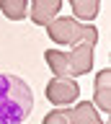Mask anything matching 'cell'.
<instances>
[{
    "label": "cell",
    "mask_w": 111,
    "mask_h": 124,
    "mask_svg": "<svg viewBox=\"0 0 111 124\" xmlns=\"http://www.w3.org/2000/svg\"><path fill=\"white\" fill-rule=\"evenodd\" d=\"M34 108V93L23 78L0 72V124H23Z\"/></svg>",
    "instance_id": "6da1fadb"
},
{
    "label": "cell",
    "mask_w": 111,
    "mask_h": 124,
    "mask_svg": "<svg viewBox=\"0 0 111 124\" xmlns=\"http://www.w3.org/2000/svg\"><path fill=\"white\" fill-rule=\"evenodd\" d=\"M96 41H98V36L83 39L80 44H75V49H72L70 54L57 52V49H47V52H44V60H47V65L52 67V72H54L57 78L85 75V72H90V67H93Z\"/></svg>",
    "instance_id": "7a4b0ae2"
},
{
    "label": "cell",
    "mask_w": 111,
    "mask_h": 124,
    "mask_svg": "<svg viewBox=\"0 0 111 124\" xmlns=\"http://www.w3.org/2000/svg\"><path fill=\"white\" fill-rule=\"evenodd\" d=\"M47 34L57 44H72L75 46L88 36H98V29L93 23H78L70 16H59V18H52L47 23Z\"/></svg>",
    "instance_id": "3957f363"
},
{
    "label": "cell",
    "mask_w": 111,
    "mask_h": 124,
    "mask_svg": "<svg viewBox=\"0 0 111 124\" xmlns=\"http://www.w3.org/2000/svg\"><path fill=\"white\" fill-rule=\"evenodd\" d=\"M80 93V85L72 78H52L47 83V98L49 103H75Z\"/></svg>",
    "instance_id": "277c9868"
},
{
    "label": "cell",
    "mask_w": 111,
    "mask_h": 124,
    "mask_svg": "<svg viewBox=\"0 0 111 124\" xmlns=\"http://www.w3.org/2000/svg\"><path fill=\"white\" fill-rule=\"evenodd\" d=\"M93 106H98L101 111H109L111 108V70H101L98 78H96V85H93Z\"/></svg>",
    "instance_id": "5b68a950"
},
{
    "label": "cell",
    "mask_w": 111,
    "mask_h": 124,
    "mask_svg": "<svg viewBox=\"0 0 111 124\" xmlns=\"http://www.w3.org/2000/svg\"><path fill=\"white\" fill-rule=\"evenodd\" d=\"M59 5H62V0H31V21L36 26H47L52 18H57L59 13Z\"/></svg>",
    "instance_id": "8992f818"
},
{
    "label": "cell",
    "mask_w": 111,
    "mask_h": 124,
    "mask_svg": "<svg viewBox=\"0 0 111 124\" xmlns=\"http://www.w3.org/2000/svg\"><path fill=\"white\" fill-rule=\"evenodd\" d=\"M70 124H106L98 119V111L90 101H80L78 106L70 108Z\"/></svg>",
    "instance_id": "52a82bcc"
},
{
    "label": "cell",
    "mask_w": 111,
    "mask_h": 124,
    "mask_svg": "<svg viewBox=\"0 0 111 124\" xmlns=\"http://www.w3.org/2000/svg\"><path fill=\"white\" fill-rule=\"evenodd\" d=\"M70 5L78 21H96V16L101 10V0H70Z\"/></svg>",
    "instance_id": "ba28073f"
},
{
    "label": "cell",
    "mask_w": 111,
    "mask_h": 124,
    "mask_svg": "<svg viewBox=\"0 0 111 124\" xmlns=\"http://www.w3.org/2000/svg\"><path fill=\"white\" fill-rule=\"evenodd\" d=\"M0 10L10 21H23L29 16V0H0Z\"/></svg>",
    "instance_id": "9c48e42d"
},
{
    "label": "cell",
    "mask_w": 111,
    "mask_h": 124,
    "mask_svg": "<svg viewBox=\"0 0 111 124\" xmlns=\"http://www.w3.org/2000/svg\"><path fill=\"white\" fill-rule=\"evenodd\" d=\"M41 124H70V108H54V111H49Z\"/></svg>",
    "instance_id": "30bf717a"
}]
</instances>
